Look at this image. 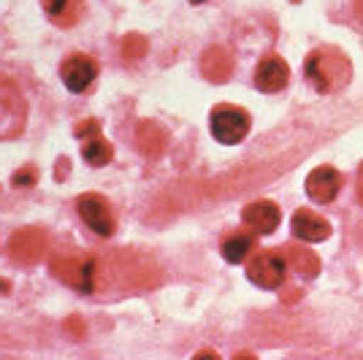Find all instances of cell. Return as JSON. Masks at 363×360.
<instances>
[{"label": "cell", "instance_id": "cell-1", "mask_svg": "<svg viewBox=\"0 0 363 360\" xmlns=\"http://www.w3.org/2000/svg\"><path fill=\"white\" fill-rule=\"evenodd\" d=\"M303 74L309 79V84L320 95H331V92L345 90L352 79V62L331 46H320L315 52L306 55L303 62Z\"/></svg>", "mask_w": 363, "mask_h": 360}, {"label": "cell", "instance_id": "cell-2", "mask_svg": "<svg viewBox=\"0 0 363 360\" xmlns=\"http://www.w3.org/2000/svg\"><path fill=\"white\" fill-rule=\"evenodd\" d=\"M28 106L9 79H0V138H16L25 130Z\"/></svg>", "mask_w": 363, "mask_h": 360}, {"label": "cell", "instance_id": "cell-3", "mask_svg": "<svg viewBox=\"0 0 363 360\" xmlns=\"http://www.w3.org/2000/svg\"><path fill=\"white\" fill-rule=\"evenodd\" d=\"M52 274L62 279L65 285L84 290V293H90L95 287V260H90V257L71 255V252L55 255L52 257Z\"/></svg>", "mask_w": 363, "mask_h": 360}, {"label": "cell", "instance_id": "cell-4", "mask_svg": "<svg viewBox=\"0 0 363 360\" xmlns=\"http://www.w3.org/2000/svg\"><path fill=\"white\" fill-rule=\"evenodd\" d=\"M209 125L220 144H239L250 133V114L239 106H214Z\"/></svg>", "mask_w": 363, "mask_h": 360}, {"label": "cell", "instance_id": "cell-5", "mask_svg": "<svg viewBox=\"0 0 363 360\" xmlns=\"http://www.w3.org/2000/svg\"><path fill=\"white\" fill-rule=\"evenodd\" d=\"M288 274V263L279 249H269V252H257L250 263H247V279L255 282L263 290H277L285 282Z\"/></svg>", "mask_w": 363, "mask_h": 360}, {"label": "cell", "instance_id": "cell-6", "mask_svg": "<svg viewBox=\"0 0 363 360\" xmlns=\"http://www.w3.org/2000/svg\"><path fill=\"white\" fill-rule=\"evenodd\" d=\"M76 209L82 214V220L98 233V236H111L114 233V211L108 206V201L104 196L87 193L76 201Z\"/></svg>", "mask_w": 363, "mask_h": 360}, {"label": "cell", "instance_id": "cell-7", "mask_svg": "<svg viewBox=\"0 0 363 360\" xmlns=\"http://www.w3.org/2000/svg\"><path fill=\"white\" fill-rule=\"evenodd\" d=\"M76 135L82 138V154L90 165H106L114 157V150L106 138L101 135V125L95 120H84L76 128Z\"/></svg>", "mask_w": 363, "mask_h": 360}, {"label": "cell", "instance_id": "cell-8", "mask_svg": "<svg viewBox=\"0 0 363 360\" xmlns=\"http://www.w3.org/2000/svg\"><path fill=\"white\" fill-rule=\"evenodd\" d=\"M98 76V65L87 55H71L68 60L60 65V79L62 84L71 92H84L95 81Z\"/></svg>", "mask_w": 363, "mask_h": 360}, {"label": "cell", "instance_id": "cell-9", "mask_svg": "<svg viewBox=\"0 0 363 360\" xmlns=\"http://www.w3.org/2000/svg\"><path fill=\"white\" fill-rule=\"evenodd\" d=\"M339 187H342V174L331 165H320L306 176V196L315 203H331L339 196Z\"/></svg>", "mask_w": 363, "mask_h": 360}, {"label": "cell", "instance_id": "cell-10", "mask_svg": "<svg viewBox=\"0 0 363 360\" xmlns=\"http://www.w3.org/2000/svg\"><path fill=\"white\" fill-rule=\"evenodd\" d=\"M288 81H290V68L282 57L269 55V57L260 60V65H257V71H255L257 90L260 92H282L285 87H288Z\"/></svg>", "mask_w": 363, "mask_h": 360}, {"label": "cell", "instance_id": "cell-11", "mask_svg": "<svg viewBox=\"0 0 363 360\" xmlns=\"http://www.w3.org/2000/svg\"><path fill=\"white\" fill-rule=\"evenodd\" d=\"M242 220L244 225L252 227L255 233H274L282 223V214L272 201H255V203L242 209Z\"/></svg>", "mask_w": 363, "mask_h": 360}, {"label": "cell", "instance_id": "cell-12", "mask_svg": "<svg viewBox=\"0 0 363 360\" xmlns=\"http://www.w3.org/2000/svg\"><path fill=\"white\" fill-rule=\"evenodd\" d=\"M9 249L19 263H35L46 252V233L38 227H25L11 239Z\"/></svg>", "mask_w": 363, "mask_h": 360}, {"label": "cell", "instance_id": "cell-13", "mask_svg": "<svg viewBox=\"0 0 363 360\" xmlns=\"http://www.w3.org/2000/svg\"><path fill=\"white\" fill-rule=\"evenodd\" d=\"M293 233L301 241L318 244V241H325L331 236V225H328V220H323L315 211L298 209L293 214Z\"/></svg>", "mask_w": 363, "mask_h": 360}, {"label": "cell", "instance_id": "cell-14", "mask_svg": "<svg viewBox=\"0 0 363 360\" xmlns=\"http://www.w3.org/2000/svg\"><path fill=\"white\" fill-rule=\"evenodd\" d=\"M201 71L214 84L228 81L230 74H233V57H230V52L223 49V46H209L203 52V57H201Z\"/></svg>", "mask_w": 363, "mask_h": 360}, {"label": "cell", "instance_id": "cell-15", "mask_svg": "<svg viewBox=\"0 0 363 360\" xmlns=\"http://www.w3.org/2000/svg\"><path fill=\"white\" fill-rule=\"evenodd\" d=\"M279 252L285 257V263H290V269H296L298 274H303V276H318L320 274V257L315 255L312 249L288 244V247H282Z\"/></svg>", "mask_w": 363, "mask_h": 360}, {"label": "cell", "instance_id": "cell-16", "mask_svg": "<svg viewBox=\"0 0 363 360\" xmlns=\"http://www.w3.org/2000/svg\"><path fill=\"white\" fill-rule=\"evenodd\" d=\"M136 138H138V150L144 152V154H160L163 152V144H166V133L157 128V125H152V122H141L136 130Z\"/></svg>", "mask_w": 363, "mask_h": 360}, {"label": "cell", "instance_id": "cell-17", "mask_svg": "<svg viewBox=\"0 0 363 360\" xmlns=\"http://www.w3.org/2000/svg\"><path fill=\"white\" fill-rule=\"evenodd\" d=\"M41 6H44L46 14L52 16L57 25H71L79 16L82 0H41Z\"/></svg>", "mask_w": 363, "mask_h": 360}, {"label": "cell", "instance_id": "cell-18", "mask_svg": "<svg viewBox=\"0 0 363 360\" xmlns=\"http://www.w3.org/2000/svg\"><path fill=\"white\" fill-rule=\"evenodd\" d=\"M250 249H252V239L250 236H230V239L223 241V257H225L228 263H244L247 255H250Z\"/></svg>", "mask_w": 363, "mask_h": 360}, {"label": "cell", "instance_id": "cell-19", "mask_svg": "<svg viewBox=\"0 0 363 360\" xmlns=\"http://www.w3.org/2000/svg\"><path fill=\"white\" fill-rule=\"evenodd\" d=\"M147 52V41L141 35H128L125 38V57L128 60H136V57H144Z\"/></svg>", "mask_w": 363, "mask_h": 360}, {"label": "cell", "instance_id": "cell-20", "mask_svg": "<svg viewBox=\"0 0 363 360\" xmlns=\"http://www.w3.org/2000/svg\"><path fill=\"white\" fill-rule=\"evenodd\" d=\"M35 179H38V174H35L33 168H22V171H16L14 174L16 187H30V184H35Z\"/></svg>", "mask_w": 363, "mask_h": 360}, {"label": "cell", "instance_id": "cell-21", "mask_svg": "<svg viewBox=\"0 0 363 360\" xmlns=\"http://www.w3.org/2000/svg\"><path fill=\"white\" fill-rule=\"evenodd\" d=\"M358 196H361V203H363V163H361V171H358Z\"/></svg>", "mask_w": 363, "mask_h": 360}, {"label": "cell", "instance_id": "cell-22", "mask_svg": "<svg viewBox=\"0 0 363 360\" xmlns=\"http://www.w3.org/2000/svg\"><path fill=\"white\" fill-rule=\"evenodd\" d=\"M355 11H358V16L363 19V0H355Z\"/></svg>", "mask_w": 363, "mask_h": 360}, {"label": "cell", "instance_id": "cell-23", "mask_svg": "<svg viewBox=\"0 0 363 360\" xmlns=\"http://www.w3.org/2000/svg\"><path fill=\"white\" fill-rule=\"evenodd\" d=\"M190 3H203V0H190Z\"/></svg>", "mask_w": 363, "mask_h": 360}]
</instances>
